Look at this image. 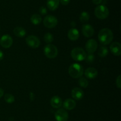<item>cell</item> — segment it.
I'll return each mask as SVG.
<instances>
[{
	"label": "cell",
	"mask_w": 121,
	"mask_h": 121,
	"mask_svg": "<svg viewBox=\"0 0 121 121\" xmlns=\"http://www.w3.org/2000/svg\"><path fill=\"white\" fill-rule=\"evenodd\" d=\"M113 39V32L108 28H104L100 30L98 34V39L100 43L104 45L111 43Z\"/></svg>",
	"instance_id": "6da1fadb"
},
{
	"label": "cell",
	"mask_w": 121,
	"mask_h": 121,
	"mask_svg": "<svg viewBox=\"0 0 121 121\" xmlns=\"http://www.w3.org/2000/svg\"><path fill=\"white\" fill-rule=\"evenodd\" d=\"M44 40L47 43H50L54 40L53 34L50 33H47L44 36Z\"/></svg>",
	"instance_id": "cb8c5ba5"
},
{
	"label": "cell",
	"mask_w": 121,
	"mask_h": 121,
	"mask_svg": "<svg viewBox=\"0 0 121 121\" xmlns=\"http://www.w3.org/2000/svg\"><path fill=\"white\" fill-rule=\"evenodd\" d=\"M4 58V53L2 52L1 50H0V60H2Z\"/></svg>",
	"instance_id": "4dcf8cb0"
},
{
	"label": "cell",
	"mask_w": 121,
	"mask_h": 121,
	"mask_svg": "<svg viewBox=\"0 0 121 121\" xmlns=\"http://www.w3.org/2000/svg\"><path fill=\"white\" fill-rule=\"evenodd\" d=\"M111 52L115 56H120L121 54V45L119 42H115L110 46Z\"/></svg>",
	"instance_id": "7c38bea8"
},
{
	"label": "cell",
	"mask_w": 121,
	"mask_h": 121,
	"mask_svg": "<svg viewBox=\"0 0 121 121\" xmlns=\"http://www.w3.org/2000/svg\"><path fill=\"white\" fill-rule=\"evenodd\" d=\"M4 95V90L1 88H0V98L2 97Z\"/></svg>",
	"instance_id": "1f68e13d"
},
{
	"label": "cell",
	"mask_w": 121,
	"mask_h": 121,
	"mask_svg": "<svg viewBox=\"0 0 121 121\" xmlns=\"http://www.w3.org/2000/svg\"><path fill=\"white\" fill-rule=\"evenodd\" d=\"M14 33L16 36L18 37H23L26 36V31L22 27H16L14 29Z\"/></svg>",
	"instance_id": "d6986e66"
},
{
	"label": "cell",
	"mask_w": 121,
	"mask_h": 121,
	"mask_svg": "<svg viewBox=\"0 0 121 121\" xmlns=\"http://www.w3.org/2000/svg\"><path fill=\"white\" fill-rule=\"evenodd\" d=\"M98 46V43L95 39H90L86 42L85 47L88 53H93L96 51Z\"/></svg>",
	"instance_id": "30bf717a"
},
{
	"label": "cell",
	"mask_w": 121,
	"mask_h": 121,
	"mask_svg": "<svg viewBox=\"0 0 121 121\" xmlns=\"http://www.w3.org/2000/svg\"><path fill=\"white\" fill-rule=\"evenodd\" d=\"M108 54V49L105 46H100L98 51V55L101 58L106 57Z\"/></svg>",
	"instance_id": "44dd1931"
},
{
	"label": "cell",
	"mask_w": 121,
	"mask_h": 121,
	"mask_svg": "<svg viewBox=\"0 0 121 121\" xmlns=\"http://www.w3.org/2000/svg\"><path fill=\"white\" fill-rule=\"evenodd\" d=\"M30 20L31 22L33 24L38 25L41 22L42 19H41V17L40 15L37 14H34L31 17Z\"/></svg>",
	"instance_id": "ffe728a7"
},
{
	"label": "cell",
	"mask_w": 121,
	"mask_h": 121,
	"mask_svg": "<svg viewBox=\"0 0 121 121\" xmlns=\"http://www.w3.org/2000/svg\"><path fill=\"white\" fill-rule=\"evenodd\" d=\"M98 72L95 68L90 67L86 69L85 71V75L89 79H94L98 76Z\"/></svg>",
	"instance_id": "9a60e30c"
},
{
	"label": "cell",
	"mask_w": 121,
	"mask_h": 121,
	"mask_svg": "<svg viewBox=\"0 0 121 121\" xmlns=\"http://www.w3.org/2000/svg\"><path fill=\"white\" fill-rule=\"evenodd\" d=\"M95 59V57L93 53H89L88 55H86L85 60H86V62L88 64H92L94 62Z\"/></svg>",
	"instance_id": "484cf974"
},
{
	"label": "cell",
	"mask_w": 121,
	"mask_h": 121,
	"mask_svg": "<svg viewBox=\"0 0 121 121\" xmlns=\"http://www.w3.org/2000/svg\"><path fill=\"white\" fill-rule=\"evenodd\" d=\"M62 104L64 109L68 110H73L75 108L76 106V102L72 98H67L66 100H65V102Z\"/></svg>",
	"instance_id": "5bb4252c"
},
{
	"label": "cell",
	"mask_w": 121,
	"mask_h": 121,
	"mask_svg": "<svg viewBox=\"0 0 121 121\" xmlns=\"http://www.w3.org/2000/svg\"><path fill=\"white\" fill-rule=\"evenodd\" d=\"M44 55L48 58L53 59L55 58L58 55V49L57 47L52 44L46 45L44 48Z\"/></svg>",
	"instance_id": "5b68a950"
},
{
	"label": "cell",
	"mask_w": 121,
	"mask_h": 121,
	"mask_svg": "<svg viewBox=\"0 0 121 121\" xmlns=\"http://www.w3.org/2000/svg\"><path fill=\"white\" fill-rule=\"evenodd\" d=\"M62 100L60 97L57 96H53L50 100V104L53 108L58 109L62 106Z\"/></svg>",
	"instance_id": "2e32d148"
},
{
	"label": "cell",
	"mask_w": 121,
	"mask_h": 121,
	"mask_svg": "<svg viewBox=\"0 0 121 121\" xmlns=\"http://www.w3.org/2000/svg\"><path fill=\"white\" fill-rule=\"evenodd\" d=\"M86 55L87 54L86 52L82 47H75L71 51V56L74 60L76 61L80 62L85 60Z\"/></svg>",
	"instance_id": "3957f363"
},
{
	"label": "cell",
	"mask_w": 121,
	"mask_h": 121,
	"mask_svg": "<svg viewBox=\"0 0 121 121\" xmlns=\"http://www.w3.org/2000/svg\"><path fill=\"white\" fill-rule=\"evenodd\" d=\"M78 83H79V84L83 88H86L89 85L88 81L85 77H80L79 81H78Z\"/></svg>",
	"instance_id": "603a6c76"
},
{
	"label": "cell",
	"mask_w": 121,
	"mask_h": 121,
	"mask_svg": "<svg viewBox=\"0 0 121 121\" xmlns=\"http://www.w3.org/2000/svg\"><path fill=\"white\" fill-rule=\"evenodd\" d=\"M69 74L72 78H79L83 74V68L80 64L74 63L69 68Z\"/></svg>",
	"instance_id": "7a4b0ae2"
},
{
	"label": "cell",
	"mask_w": 121,
	"mask_h": 121,
	"mask_svg": "<svg viewBox=\"0 0 121 121\" xmlns=\"http://www.w3.org/2000/svg\"><path fill=\"white\" fill-rule=\"evenodd\" d=\"M116 85H117V87L118 88L120 89L121 87V75H118V77H117V80H116Z\"/></svg>",
	"instance_id": "4316f807"
},
{
	"label": "cell",
	"mask_w": 121,
	"mask_h": 121,
	"mask_svg": "<svg viewBox=\"0 0 121 121\" xmlns=\"http://www.w3.org/2000/svg\"><path fill=\"white\" fill-rule=\"evenodd\" d=\"M95 14L98 19L100 20H104L109 16V11L107 7L104 5H100L96 7L95 9Z\"/></svg>",
	"instance_id": "277c9868"
},
{
	"label": "cell",
	"mask_w": 121,
	"mask_h": 121,
	"mask_svg": "<svg viewBox=\"0 0 121 121\" xmlns=\"http://www.w3.org/2000/svg\"><path fill=\"white\" fill-rule=\"evenodd\" d=\"M90 19V15L87 12L83 11L82 12L80 15V20L81 22L85 23L89 21Z\"/></svg>",
	"instance_id": "7402d4cb"
},
{
	"label": "cell",
	"mask_w": 121,
	"mask_h": 121,
	"mask_svg": "<svg viewBox=\"0 0 121 121\" xmlns=\"http://www.w3.org/2000/svg\"><path fill=\"white\" fill-rule=\"evenodd\" d=\"M82 32L83 34L86 37H91L94 34V28L90 24H84L82 26Z\"/></svg>",
	"instance_id": "8fae6325"
},
{
	"label": "cell",
	"mask_w": 121,
	"mask_h": 121,
	"mask_svg": "<svg viewBox=\"0 0 121 121\" xmlns=\"http://www.w3.org/2000/svg\"><path fill=\"white\" fill-rule=\"evenodd\" d=\"M92 1L93 3L95 4V5H99L102 2V0H92Z\"/></svg>",
	"instance_id": "f546056e"
},
{
	"label": "cell",
	"mask_w": 121,
	"mask_h": 121,
	"mask_svg": "<svg viewBox=\"0 0 121 121\" xmlns=\"http://www.w3.org/2000/svg\"><path fill=\"white\" fill-rule=\"evenodd\" d=\"M70 0H60V3L63 5H67L69 4Z\"/></svg>",
	"instance_id": "f1b7e54d"
},
{
	"label": "cell",
	"mask_w": 121,
	"mask_h": 121,
	"mask_svg": "<svg viewBox=\"0 0 121 121\" xmlns=\"http://www.w3.org/2000/svg\"><path fill=\"white\" fill-rule=\"evenodd\" d=\"M60 4V0H47V6L51 11H54L58 8Z\"/></svg>",
	"instance_id": "ac0fdd59"
},
{
	"label": "cell",
	"mask_w": 121,
	"mask_h": 121,
	"mask_svg": "<svg viewBox=\"0 0 121 121\" xmlns=\"http://www.w3.org/2000/svg\"><path fill=\"white\" fill-rule=\"evenodd\" d=\"M26 43L31 48L35 49L37 48L40 46V41L37 37L33 35L28 36L26 39Z\"/></svg>",
	"instance_id": "52a82bcc"
},
{
	"label": "cell",
	"mask_w": 121,
	"mask_h": 121,
	"mask_svg": "<svg viewBox=\"0 0 121 121\" xmlns=\"http://www.w3.org/2000/svg\"><path fill=\"white\" fill-rule=\"evenodd\" d=\"M39 12H40V13L41 15H45V14H47V10L46 8V7H41L40 8V9H39Z\"/></svg>",
	"instance_id": "83f0119b"
},
{
	"label": "cell",
	"mask_w": 121,
	"mask_h": 121,
	"mask_svg": "<svg viewBox=\"0 0 121 121\" xmlns=\"http://www.w3.org/2000/svg\"><path fill=\"white\" fill-rule=\"evenodd\" d=\"M4 100L7 103H12L15 101V97L13 94H6L4 96Z\"/></svg>",
	"instance_id": "d4e9b609"
},
{
	"label": "cell",
	"mask_w": 121,
	"mask_h": 121,
	"mask_svg": "<svg viewBox=\"0 0 121 121\" xmlns=\"http://www.w3.org/2000/svg\"><path fill=\"white\" fill-rule=\"evenodd\" d=\"M57 23L58 20L57 18L52 15H47L43 20L44 25L48 28H53L55 27L57 24Z\"/></svg>",
	"instance_id": "8992f818"
},
{
	"label": "cell",
	"mask_w": 121,
	"mask_h": 121,
	"mask_svg": "<svg viewBox=\"0 0 121 121\" xmlns=\"http://www.w3.org/2000/svg\"><path fill=\"white\" fill-rule=\"evenodd\" d=\"M57 121H67L69 119L68 112L65 109H59L56 112L54 115Z\"/></svg>",
	"instance_id": "ba28073f"
},
{
	"label": "cell",
	"mask_w": 121,
	"mask_h": 121,
	"mask_svg": "<svg viewBox=\"0 0 121 121\" xmlns=\"http://www.w3.org/2000/svg\"><path fill=\"white\" fill-rule=\"evenodd\" d=\"M67 37L71 40H76L79 37V32L78 29L75 28H72L69 30L67 33Z\"/></svg>",
	"instance_id": "e0dca14e"
},
{
	"label": "cell",
	"mask_w": 121,
	"mask_h": 121,
	"mask_svg": "<svg viewBox=\"0 0 121 121\" xmlns=\"http://www.w3.org/2000/svg\"><path fill=\"white\" fill-rule=\"evenodd\" d=\"M13 43V39L9 34H5L0 39V45L4 48H9Z\"/></svg>",
	"instance_id": "9c48e42d"
},
{
	"label": "cell",
	"mask_w": 121,
	"mask_h": 121,
	"mask_svg": "<svg viewBox=\"0 0 121 121\" xmlns=\"http://www.w3.org/2000/svg\"><path fill=\"white\" fill-rule=\"evenodd\" d=\"M72 96L74 99L79 100L82 99L83 97H84V92L80 88L75 87L72 90Z\"/></svg>",
	"instance_id": "4fadbf2b"
}]
</instances>
